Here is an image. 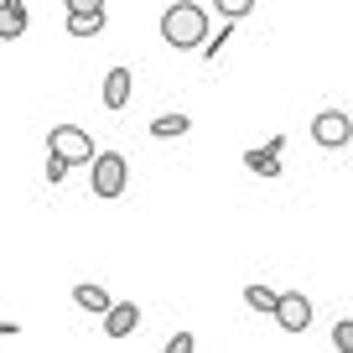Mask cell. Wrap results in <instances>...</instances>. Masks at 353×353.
I'll use <instances>...</instances> for the list:
<instances>
[{"instance_id": "cell-1", "label": "cell", "mask_w": 353, "mask_h": 353, "mask_svg": "<svg viewBox=\"0 0 353 353\" xmlns=\"http://www.w3.org/2000/svg\"><path fill=\"white\" fill-rule=\"evenodd\" d=\"M208 37H213V26H208V11L198 0H176V6L161 11V42L172 52H203Z\"/></svg>"}, {"instance_id": "cell-2", "label": "cell", "mask_w": 353, "mask_h": 353, "mask_svg": "<svg viewBox=\"0 0 353 353\" xmlns=\"http://www.w3.org/2000/svg\"><path fill=\"white\" fill-rule=\"evenodd\" d=\"M47 156H57V161L68 166H94V135L83 130V125H52L47 130Z\"/></svg>"}, {"instance_id": "cell-3", "label": "cell", "mask_w": 353, "mask_h": 353, "mask_svg": "<svg viewBox=\"0 0 353 353\" xmlns=\"http://www.w3.org/2000/svg\"><path fill=\"white\" fill-rule=\"evenodd\" d=\"M125 188H130V161L120 151H99L88 166V192L94 198H125Z\"/></svg>"}, {"instance_id": "cell-4", "label": "cell", "mask_w": 353, "mask_h": 353, "mask_svg": "<svg viewBox=\"0 0 353 353\" xmlns=\"http://www.w3.org/2000/svg\"><path fill=\"white\" fill-rule=\"evenodd\" d=\"M312 141H317L322 151H343V145L353 141V114H343V110L312 114Z\"/></svg>"}, {"instance_id": "cell-5", "label": "cell", "mask_w": 353, "mask_h": 353, "mask_svg": "<svg viewBox=\"0 0 353 353\" xmlns=\"http://www.w3.org/2000/svg\"><path fill=\"white\" fill-rule=\"evenodd\" d=\"M276 322H281V332H307L312 327V301L301 296V291H281Z\"/></svg>"}, {"instance_id": "cell-6", "label": "cell", "mask_w": 353, "mask_h": 353, "mask_svg": "<svg viewBox=\"0 0 353 353\" xmlns=\"http://www.w3.org/2000/svg\"><path fill=\"white\" fill-rule=\"evenodd\" d=\"M281 151H286V135H270L265 145L244 151V166H250L254 176H281Z\"/></svg>"}, {"instance_id": "cell-7", "label": "cell", "mask_w": 353, "mask_h": 353, "mask_svg": "<svg viewBox=\"0 0 353 353\" xmlns=\"http://www.w3.org/2000/svg\"><path fill=\"white\" fill-rule=\"evenodd\" d=\"M130 83H135V73H130V68H110V73H104V88H99L104 110H114V114H120L125 104H130Z\"/></svg>"}, {"instance_id": "cell-8", "label": "cell", "mask_w": 353, "mask_h": 353, "mask_svg": "<svg viewBox=\"0 0 353 353\" xmlns=\"http://www.w3.org/2000/svg\"><path fill=\"white\" fill-rule=\"evenodd\" d=\"M135 327H141V307H135V301H114V307L104 312V332H110V338H130Z\"/></svg>"}, {"instance_id": "cell-9", "label": "cell", "mask_w": 353, "mask_h": 353, "mask_svg": "<svg viewBox=\"0 0 353 353\" xmlns=\"http://www.w3.org/2000/svg\"><path fill=\"white\" fill-rule=\"evenodd\" d=\"M73 301H78L83 312H94V317H104V312L114 307V296L99 286V281H78V286H73Z\"/></svg>"}, {"instance_id": "cell-10", "label": "cell", "mask_w": 353, "mask_h": 353, "mask_svg": "<svg viewBox=\"0 0 353 353\" xmlns=\"http://www.w3.org/2000/svg\"><path fill=\"white\" fill-rule=\"evenodd\" d=\"M276 301H281V291H270L265 281H250V286H244V307L265 312V317H276Z\"/></svg>"}, {"instance_id": "cell-11", "label": "cell", "mask_w": 353, "mask_h": 353, "mask_svg": "<svg viewBox=\"0 0 353 353\" xmlns=\"http://www.w3.org/2000/svg\"><path fill=\"white\" fill-rule=\"evenodd\" d=\"M188 130H192V114H156L151 120L156 141H176V135H188Z\"/></svg>"}, {"instance_id": "cell-12", "label": "cell", "mask_w": 353, "mask_h": 353, "mask_svg": "<svg viewBox=\"0 0 353 353\" xmlns=\"http://www.w3.org/2000/svg\"><path fill=\"white\" fill-rule=\"evenodd\" d=\"M26 32V6H0V42H16Z\"/></svg>"}, {"instance_id": "cell-13", "label": "cell", "mask_w": 353, "mask_h": 353, "mask_svg": "<svg viewBox=\"0 0 353 353\" xmlns=\"http://www.w3.org/2000/svg\"><path fill=\"white\" fill-rule=\"evenodd\" d=\"M104 32V11L94 16H68V37H99Z\"/></svg>"}, {"instance_id": "cell-14", "label": "cell", "mask_w": 353, "mask_h": 353, "mask_svg": "<svg viewBox=\"0 0 353 353\" xmlns=\"http://www.w3.org/2000/svg\"><path fill=\"white\" fill-rule=\"evenodd\" d=\"M229 37H234V21H223L219 32H213L208 42H203V57H208V63H219V52H223V47H229Z\"/></svg>"}, {"instance_id": "cell-15", "label": "cell", "mask_w": 353, "mask_h": 353, "mask_svg": "<svg viewBox=\"0 0 353 353\" xmlns=\"http://www.w3.org/2000/svg\"><path fill=\"white\" fill-rule=\"evenodd\" d=\"M213 11H219L223 21H244V16L254 11V0H213Z\"/></svg>"}, {"instance_id": "cell-16", "label": "cell", "mask_w": 353, "mask_h": 353, "mask_svg": "<svg viewBox=\"0 0 353 353\" xmlns=\"http://www.w3.org/2000/svg\"><path fill=\"white\" fill-rule=\"evenodd\" d=\"M332 348H338V353H353V317H338V322H332Z\"/></svg>"}, {"instance_id": "cell-17", "label": "cell", "mask_w": 353, "mask_h": 353, "mask_svg": "<svg viewBox=\"0 0 353 353\" xmlns=\"http://www.w3.org/2000/svg\"><path fill=\"white\" fill-rule=\"evenodd\" d=\"M161 353H198V338H192V332H176V338H166Z\"/></svg>"}, {"instance_id": "cell-18", "label": "cell", "mask_w": 353, "mask_h": 353, "mask_svg": "<svg viewBox=\"0 0 353 353\" xmlns=\"http://www.w3.org/2000/svg\"><path fill=\"white\" fill-rule=\"evenodd\" d=\"M68 6V16H94V11H104V0H63Z\"/></svg>"}, {"instance_id": "cell-19", "label": "cell", "mask_w": 353, "mask_h": 353, "mask_svg": "<svg viewBox=\"0 0 353 353\" xmlns=\"http://www.w3.org/2000/svg\"><path fill=\"white\" fill-rule=\"evenodd\" d=\"M42 172H47V182L57 188V182H63V176L73 172V166H68V161H57V156H47V166H42Z\"/></svg>"}, {"instance_id": "cell-20", "label": "cell", "mask_w": 353, "mask_h": 353, "mask_svg": "<svg viewBox=\"0 0 353 353\" xmlns=\"http://www.w3.org/2000/svg\"><path fill=\"white\" fill-rule=\"evenodd\" d=\"M0 338H21V322H0Z\"/></svg>"}, {"instance_id": "cell-21", "label": "cell", "mask_w": 353, "mask_h": 353, "mask_svg": "<svg viewBox=\"0 0 353 353\" xmlns=\"http://www.w3.org/2000/svg\"><path fill=\"white\" fill-rule=\"evenodd\" d=\"M0 6H26V0H0Z\"/></svg>"}]
</instances>
